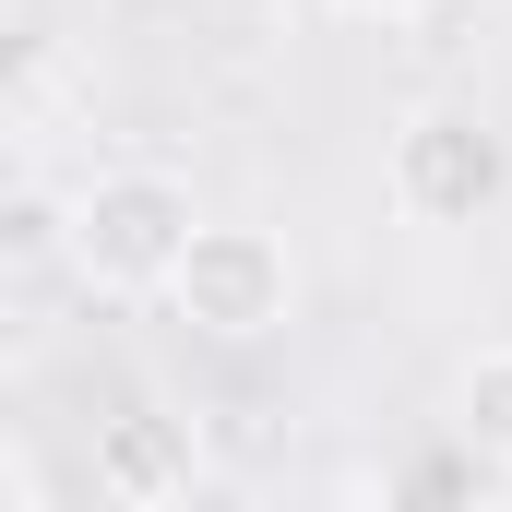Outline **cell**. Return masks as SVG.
<instances>
[{
  "label": "cell",
  "instance_id": "6da1fadb",
  "mask_svg": "<svg viewBox=\"0 0 512 512\" xmlns=\"http://www.w3.org/2000/svg\"><path fill=\"white\" fill-rule=\"evenodd\" d=\"M203 239V203H191V179L179 167H96L84 191H72V286L84 298H167V274L191 262Z\"/></svg>",
  "mask_w": 512,
  "mask_h": 512
},
{
  "label": "cell",
  "instance_id": "7a4b0ae2",
  "mask_svg": "<svg viewBox=\"0 0 512 512\" xmlns=\"http://www.w3.org/2000/svg\"><path fill=\"white\" fill-rule=\"evenodd\" d=\"M382 203L405 227H489L512 203V131L489 108H465V96L405 108L382 143Z\"/></svg>",
  "mask_w": 512,
  "mask_h": 512
},
{
  "label": "cell",
  "instance_id": "3957f363",
  "mask_svg": "<svg viewBox=\"0 0 512 512\" xmlns=\"http://www.w3.org/2000/svg\"><path fill=\"white\" fill-rule=\"evenodd\" d=\"M167 322H191L203 346H262L298 322V251L274 227H239V215H203L191 262L167 274Z\"/></svg>",
  "mask_w": 512,
  "mask_h": 512
},
{
  "label": "cell",
  "instance_id": "277c9868",
  "mask_svg": "<svg viewBox=\"0 0 512 512\" xmlns=\"http://www.w3.org/2000/svg\"><path fill=\"white\" fill-rule=\"evenodd\" d=\"M96 489L120 512H155L191 489V429L179 417H155V405H120V417H96Z\"/></svg>",
  "mask_w": 512,
  "mask_h": 512
},
{
  "label": "cell",
  "instance_id": "5b68a950",
  "mask_svg": "<svg viewBox=\"0 0 512 512\" xmlns=\"http://www.w3.org/2000/svg\"><path fill=\"white\" fill-rule=\"evenodd\" d=\"M453 453H477V465L512 477V334L453 370Z\"/></svg>",
  "mask_w": 512,
  "mask_h": 512
},
{
  "label": "cell",
  "instance_id": "8992f818",
  "mask_svg": "<svg viewBox=\"0 0 512 512\" xmlns=\"http://www.w3.org/2000/svg\"><path fill=\"white\" fill-rule=\"evenodd\" d=\"M358 512H453V501H441V465H405L393 489H358Z\"/></svg>",
  "mask_w": 512,
  "mask_h": 512
},
{
  "label": "cell",
  "instance_id": "52a82bcc",
  "mask_svg": "<svg viewBox=\"0 0 512 512\" xmlns=\"http://www.w3.org/2000/svg\"><path fill=\"white\" fill-rule=\"evenodd\" d=\"M334 12H358V24H429L441 0H334Z\"/></svg>",
  "mask_w": 512,
  "mask_h": 512
},
{
  "label": "cell",
  "instance_id": "ba28073f",
  "mask_svg": "<svg viewBox=\"0 0 512 512\" xmlns=\"http://www.w3.org/2000/svg\"><path fill=\"white\" fill-rule=\"evenodd\" d=\"M0 489H12V512H36V453H24V441L0 453Z\"/></svg>",
  "mask_w": 512,
  "mask_h": 512
}]
</instances>
